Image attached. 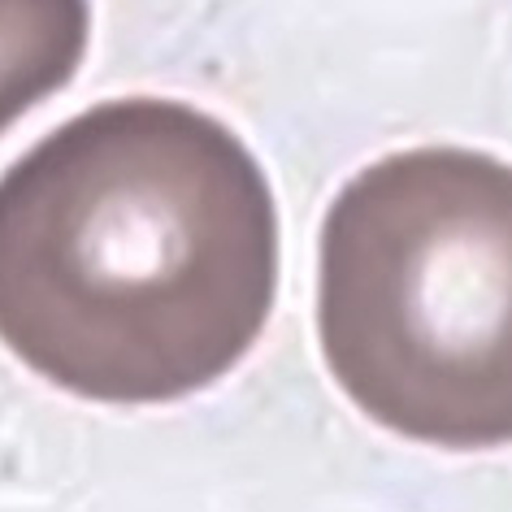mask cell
<instances>
[{
  "mask_svg": "<svg viewBox=\"0 0 512 512\" xmlns=\"http://www.w3.org/2000/svg\"><path fill=\"white\" fill-rule=\"evenodd\" d=\"M274 291L270 183L200 109L113 100L0 178V343L61 391L161 404L213 387Z\"/></svg>",
  "mask_w": 512,
  "mask_h": 512,
  "instance_id": "1",
  "label": "cell"
},
{
  "mask_svg": "<svg viewBox=\"0 0 512 512\" xmlns=\"http://www.w3.org/2000/svg\"><path fill=\"white\" fill-rule=\"evenodd\" d=\"M317 335L343 395L404 439L512 443V165L408 148L322 222Z\"/></svg>",
  "mask_w": 512,
  "mask_h": 512,
  "instance_id": "2",
  "label": "cell"
},
{
  "mask_svg": "<svg viewBox=\"0 0 512 512\" xmlns=\"http://www.w3.org/2000/svg\"><path fill=\"white\" fill-rule=\"evenodd\" d=\"M87 31V0H0V131L74 79Z\"/></svg>",
  "mask_w": 512,
  "mask_h": 512,
  "instance_id": "3",
  "label": "cell"
}]
</instances>
